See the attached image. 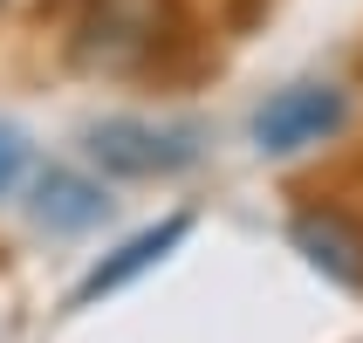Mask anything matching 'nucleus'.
<instances>
[{"instance_id":"1","label":"nucleus","mask_w":363,"mask_h":343,"mask_svg":"<svg viewBox=\"0 0 363 343\" xmlns=\"http://www.w3.org/2000/svg\"><path fill=\"white\" fill-rule=\"evenodd\" d=\"M82 151L110 179H172L185 165H199V131L192 124H151V117H103L89 124Z\"/></svg>"},{"instance_id":"2","label":"nucleus","mask_w":363,"mask_h":343,"mask_svg":"<svg viewBox=\"0 0 363 343\" xmlns=\"http://www.w3.org/2000/svg\"><path fill=\"white\" fill-rule=\"evenodd\" d=\"M343 117H350V103H343L336 82H288V89H274V97L254 110V151L295 158L308 144H329L343 131Z\"/></svg>"},{"instance_id":"3","label":"nucleus","mask_w":363,"mask_h":343,"mask_svg":"<svg viewBox=\"0 0 363 343\" xmlns=\"http://www.w3.org/2000/svg\"><path fill=\"white\" fill-rule=\"evenodd\" d=\"M185 234H192V213H172V220H158V227H144V234H130L117 254H103V261L76 282V309H89V303H103V295L130 288L138 275H151V268H158L164 254L185 241Z\"/></svg>"},{"instance_id":"4","label":"nucleus","mask_w":363,"mask_h":343,"mask_svg":"<svg viewBox=\"0 0 363 343\" xmlns=\"http://www.w3.org/2000/svg\"><path fill=\"white\" fill-rule=\"evenodd\" d=\"M288 241H295V254H302L323 282L363 288V234H357L350 220H336V213H295Z\"/></svg>"},{"instance_id":"5","label":"nucleus","mask_w":363,"mask_h":343,"mask_svg":"<svg viewBox=\"0 0 363 343\" xmlns=\"http://www.w3.org/2000/svg\"><path fill=\"white\" fill-rule=\"evenodd\" d=\"M28 213H35V227H48V234H89V227L110 213V200H103V185L82 179V172H41Z\"/></svg>"},{"instance_id":"6","label":"nucleus","mask_w":363,"mask_h":343,"mask_svg":"<svg viewBox=\"0 0 363 343\" xmlns=\"http://www.w3.org/2000/svg\"><path fill=\"white\" fill-rule=\"evenodd\" d=\"M21 172H28V138H21L14 124H0V200L21 185Z\"/></svg>"}]
</instances>
